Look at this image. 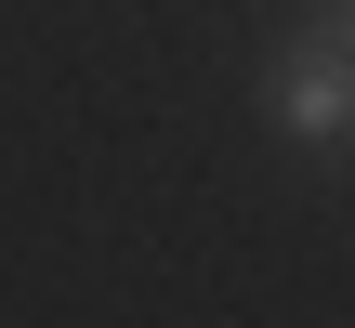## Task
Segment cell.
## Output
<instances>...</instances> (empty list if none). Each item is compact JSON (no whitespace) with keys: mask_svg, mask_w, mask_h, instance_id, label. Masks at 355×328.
Returning <instances> with one entry per match:
<instances>
[{"mask_svg":"<svg viewBox=\"0 0 355 328\" xmlns=\"http://www.w3.org/2000/svg\"><path fill=\"white\" fill-rule=\"evenodd\" d=\"M316 26H329V39H343V53H355V0H329V13H316Z\"/></svg>","mask_w":355,"mask_h":328,"instance_id":"7a4b0ae2","label":"cell"},{"mask_svg":"<svg viewBox=\"0 0 355 328\" xmlns=\"http://www.w3.org/2000/svg\"><path fill=\"white\" fill-rule=\"evenodd\" d=\"M263 105H277L290 145H343L355 131V53L329 39V26H303V39L277 53V92H263Z\"/></svg>","mask_w":355,"mask_h":328,"instance_id":"6da1fadb","label":"cell"}]
</instances>
